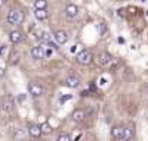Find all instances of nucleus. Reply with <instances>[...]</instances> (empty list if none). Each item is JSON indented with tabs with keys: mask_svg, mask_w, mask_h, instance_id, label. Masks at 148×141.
I'll use <instances>...</instances> for the list:
<instances>
[{
	"mask_svg": "<svg viewBox=\"0 0 148 141\" xmlns=\"http://www.w3.org/2000/svg\"><path fill=\"white\" fill-rule=\"evenodd\" d=\"M24 12L22 10H19V9H12L9 10L8 13V22L12 24V25H19V24H22L24 22Z\"/></svg>",
	"mask_w": 148,
	"mask_h": 141,
	"instance_id": "f257e3e1",
	"label": "nucleus"
},
{
	"mask_svg": "<svg viewBox=\"0 0 148 141\" xmlns=\"http://www.w3.org/2000/svg\"><path fill=\"white\" fill-rule=\"evenodd\" d=\"M92 60H94V56H92V53H91L90 50H82V52H79V53L76 54V62H78L79 65H82V66L90 65Z\"/></svg>",
	"mask_w": 148,
	"mask_h": 141,
	"instance_id": "f03ea898",
	"label": "nucleus"
},
{
	"mask_svg": "<svg viewBox=\"0 0 148 141\" xmlns=\"http://www.w3.org/2000/svg\"><path fill=\"white\" fill-rule=\"evenodd\" d=\"M85 118H87V113H85V110H82V109H76V110H73L72 115H71V120H72L73 124H81V122H84V120H85Z\"/></svg>",
	"mask_w": 148,
	"mask_h": 141,
	"instance_id": "7ed1b4c3",
	"label": "nucleus"
},
{
	"mask_svg": "<svg viewBox=\"0 0 148 141\" xmlns=\"http://www.w3.org/2000/svg\"><path fill=\"white\" fill-rule=\"evenodd\" d=\"M28 91L32 97H40V96H43L44 93V88L41 87L38 83H29L28 84Z\"/></svg>",
	"mask_w": 148,
	"mask_h": 141,
	"instance_id": "20e7f679",
	"label": "nucleus"
},
{
	"mask_svg": "<svg viewBox=\"0 0 148 141\" xmlns=\"http://www.w3.org/2000/svg\"><path fill=\"white\" fill-rule=\"evenodd\" d=\"M54 40L57 41V44H66L68 43V40H69V34L66 31H63V30H59L54 32Z\"/></svg>",
	"mask_w": 148,
	"mask_h": 141,
	"instance_id": "39448f33",
	"label": "nucleus"
},
{
	"mask_svg": "<svg viewBox=\"0 0 148 141\" xmlns=\"http://www.w3.org/2000/svg\"><path fill=\"white\" fill-rule=\"evenodd\" d=\"M46 47L43 46H35L31 49V56L35 59V60H40V59H44L46 57Z\"/></svg>",
	"mask_w": 148,
	"mask_h": 141,
	"instance_id": "423d86ee",
	"label": "nucleus"
},
{
	"mask_svg": "<svg viewBox=\"0 0 148 141\" xmlns=\"http://www.w3.org/2000/svg\"><path fill=\"white\" fill-rule=\"evenodd\" d=\"M112 60H113V57H112V54H110L109 52H101V53L98 54V62H100V65H103V66L110 65Z\"/></svg>",
	"mask_w": 148,
	"mask_h": 141,
	"instance_id": "0eeeda50",
	"label": "nucleus"
},
{
	"mask_svg": "<svg viewBox=\"0 0 148 141\" xmlns=\"http://www.w3.org/2000/svg\"><path fill=\"white\" fill-rule=\"evenodd\" d=\"M3 109L8 112V113H13L15 112V102L10 96H6L5 102H3Z\"/></svg>",
	"mask_w": 148,
	"mask_h": 141,
	"instance_id": "6e6552de",
	"label": "nucleus"
},
{
	"mask_svg": "<svg viewBox=\"0 0 148 141\" xmlns=\"http://www.w3.org/2000/svg\"><path fill=\"white\" fill-rule=\"evenodd\" d=\"M123 134H125V127H120V125H116L112 128V137L116 138V140H122L123 141Z\"/></svg>",
	"mask_w": 148,
	"mask_h": 141,
	"instance_id": "1a4fd4ad",
	"label": "nucleus"
},
{
	"mask_svg": "<svg viewBox=\"0 0 148 141\" xmlns=\"http://www.w3.org/2000/svg\"><path fill=\"white\" fill-rule=\"evenodd\" d=\"M79 84H81V79L75 75H71L66 78V87H69V88H78Z\"/></svg>",
	"mask_w": 148,
	"mask_h": 141,
	"instance_id": "9d476101",
	"label": "nucleus"
},
{
	"mask_svg": "<svg viewBox=\"0 0 148 141\" xmlns=\"http://www.w3.org/2000/svg\"><path fill=\"white\" fill-rule=\"evenodd\" d=\"M28 134L32 137V138H38L41 134V128H40V125H37V124H31L29 127H28Z\"/></svg>",
	"mask_w": 148,
	"mask_h": 141,
	"instance_id": "9b49d317",
	"label": "nucleus"
},
{
	"mask_svg": "<svg viewBox=\"0 0 148 141\" xmlns=\"http://www.w3.org/2000/svg\"><path fill=\"white\" fill-rule=\"evenodd\" d=\"M9 38H10V41H12L13 44H18V43H21V41H22L24 35H22V32H21V31H18V30H13V31L9 34Z\"/></svg>",
	"mask_w": 148,
	"mask_h": 141,
	"instance_id": "f8f14e48",
	"label": "nucleus"
},
{
	"mask_svg": "<svg viewBox=\"0 0 148 141\" xmlns=\"http://www.w3.org/2000/svg\"><path fill=\"white\" fill-rule=\"evenodd\" d=\"M65 13H66V16H68V18H75V16L78 15V6H76V5H73V3L68 5V6H66V9H65Z\"/></svg>",
	"mask_w": 148,
	"mask_h": 141,
	"instance_id": "ddd939ff",
	"label": "nucleus"
},
{
	"mask_svg": "<svg viewBox=\"0 0 148 141\" xmlns=\"http://www.w3.org/2000/svg\"><path fill=\"white\" fill-rule=\"evenodd\" d=\"M134 138V128L132 127H125V134H123V141H129Z\"/></svg>",
	"mask_w": 148,
	"mask_h": 141,
	"instance_id": "4468645a",
	"label": "nucleus"
},
{
	"mask_svg": "<svg viewBox=\"0 0 148 141\" xmlns=\"http://www.w3.org/2000/svg\"><path fill=\"white\" fill-rule=\"evenodd\" d=\"M47 0H35V3H34V6H35V10H46L47 9Z\"/></svg>",
	"mask_w": 148,
	"mask_h": 141,
	"instance_id": "2eb2a0df",
	"label": "nucleus"
},
{
	"mask_svg": "<svg viewBox=\"0 0 148 141\" xmlns=\"http://www.w3.org/2000/svg\"><path fill=\"white\" fill-rule=\"evenodd\" d=\"M34 16L38 19V21H44V19H47L49 13H47L46 10H35V12H34Z\"/></svg>",
	"mask_w": 148,
	"mask_h": 141,
	"instance_id": "dca6fc26",
	"label": "nucleus"
},
{
	"mask_svg": "<svg viewBox=\"0 0 148 141\" xmlns=\"http://www.w3.org/2000/svg\"><path fill=\"white\" fill-rule=\"evenodd\" d=\"M40 128H41V132H43V134H50V132H51V127L49 125V122L40 125Z\"/></svg>",
	"mask_w": 148,
	"mask_h": 141,
	"instance_id": "f3484780",
	"label": "nucleus"
},
{
	"mask_svg": "<svg viewBox=\"0 0 148 141\" xmlns=\"http://www.w3.org/2000/svg\"><path fill=\"white\" fill-rule=\"evenodd\" d=\"M38 38L41 40V41H46V43H50V34L49 32H41L40 35H38Z\"/></svg>",
	"mask_w": 148,
	"mask_h": 141,
	"instance_id": "a211bd4d",
	"label": "nucleus"
},
{
	"mask_svg": "<svg viewBox=\"0 0 148 141\" xmlns=\"http://www.w3.org/2000/svg\"><path fill=\"white\" fill-rule=\"evenodd\" d=\"M57 141H72V140H71V137L66 135V134H60L59 138H57Z\"/></svg>",
	"mask_w": 148,
	"mask_h": 141,
	"instance_id": "6ab92c4d",
	"label": "nucleus"
},
{
	"mask_svg": "<svg viewBox=\"0 0 148 141\" xmlns=\"http://www.w3.org/2000/svg\"><path fill=\"white\" fill-rule=\"evenodd\" d=\"M3 76H5V69H3V68H0V79H2Z\"/></svg>",
	"mask_w": 148,
	"mask_h": 141,
	"instance_id": "aec40b11",
	"label": "nucleus"
},
{
	"mask_svg": "<svg viewBox=\"0 0 148 141\" xmlns=\"http://www.w3.org/2000/svg\"><path fill=\"white\" fill-rule=\"evenodd\" d=\"M3 5V0H0V6H2Z\"/></svg>",
	"mask_w": 148,
	"mask_h": 141,
	"instance_id": "412c9836",
	"label": "nucleus"
},
{
	"mask_svg": "<svg viewBox=\"0 0 148 141\" xmlns=\"http://www.w3.org/2000/svg\"><path fill=\"white\" fill-rule=\"evenodd\" d=\"M147 91H148V88H147Z\"/></svg>",
	"mask_w": 148,
	"mask_h": 141,
	"instance_id": "4be33fe9",
	"label": "nucleus"
}]
</instances>
